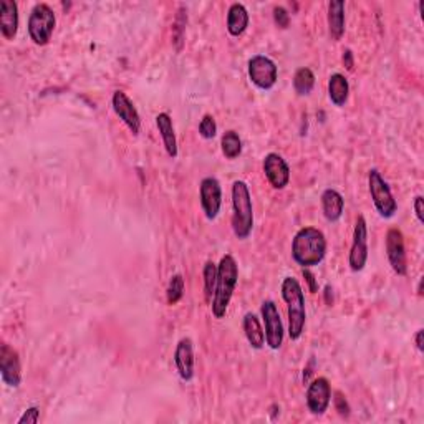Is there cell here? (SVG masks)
Wrapping results in <instances>:
<instances>
[{
  "mask_svg": "<svg viewBox=\"0 0 424 424\" xmlns=\"http://www.w3.org/2000/svg\"><path fill=\"white\" fill-rule=\"evenodd\" d=\"M249 27V12L242 3H232L227 12V32L232 37L242 35Z\"/></svg>",
  "mask_w": 424,
  "mask_h": 424,
  "instance_id": "44dd1931",
  "label": "cell"
},
{
  "mask_svg": "<svg viewBox=\"0 0 424 424\" xmlns=\"http://www.w3.org/2000/svg\"><path fill=\"white\" fill-rule=\"evenodd\" d=\"M330 401H332V386H330L328 379L323 377L315 378L307 390V406H309L310 413L315 416L323 414L328 409Z\"/></svg>",
  "mask_w": 424,
  "mask_h": 424,
  "instance_id": "30bf717a",
  "label": "cell"
},
{
  "mask_svg": "<svg viewBox=\"0 0 424 424\" xmlns=\"http://www.w3.org/2000/svg\"><path fill=\"white\" fill-rule=\"evenodd\" d=\"M182 295H184V279H182L181 274H176L171 277V280H169L168 285V303L169 305H176L177 302L181 300Z\"/></svg>",
  "mask_w": 424,
  "mask_h": 424,
  "instance_id": "484cf974",
  "label": "cell"
},
{
  "mask_svg": "<svg viewBox=\"0 0 424 424\" xmlns=\"http://www.w3.org/2000/svg\"><path fill=\"white\" fill-rule=\"evenodd\" d=\"M386 254L393 270H395L398 275H406V272H408V264H406L403 232L396 229V227H393V229L388 231L386 234Z\"/></svg>",
  "mask_w": 424,
  "mask_h": 424,
  "instance_id": "4fadbf2b",
  "label": "cell"
},
{
  "mask_svg": "<svg viewBox=\"0 0 424 424\" xmlns=\"http://www.w3.org/2000/svg\"><path fill=\"white\" fill-rule=\"evenodd\" d=\"M38 419H40V409L34 406V408H29L24 414H22L19 424H35L38 423Z\"/></svg>",
  "mask_w": 424,
  "mask_h": 424,
  "instance_id": "4dcf8cb0",
  "label": "cell"
},
{
  "mask_svg": "<svg viewBox=\"0 0 424 424\" xmlns=\"http://www.w3.org/2000/svg\"><path fill=\"white\" fill-rule=\"evenodd\" d=\"M187 24V15L184 12V7L180 8V13H177L176 22H174L173 27V37L174 42H177V50H181V43H182V37H184V27Z\"/></svg>",
  "mask_w": 424,
  "mask_h": 424,
  "instance_id": "83f0119b",
  "label": "cell"
},
{
  "mask_svg": "<svg viewBox=\"0 0 424 424\" xmlns=\"http://www.w3.org/2000/svg\"><path fill=\"white\" fill-rule=\"evenodd\" d=\"M274 20L280 29H287L290 24V15L284 7H275L274 8Z\"/></svg>",
  "mask_w": 424,
  "mask_h": 424,
  "instance_id": "f546056e",
  "label": "cell"
},
{
  "mask_svg": "<svg viewBox=\"0 0 424 424\" xmlns=\"http://www.w3.org/2000/svg\"><path fill=\"white\" fill-rule=\"evenodd\" d=\"M368 187H370V194H372L373 204L377 207V211L379 212V216L390 219L398 211V204H396V199L393 198L390 186L388 182L383 180V176L379 174L378 169H372L368 174Z\"/></svg>",
  "mask_w": 424,
  "mask_h": 424,
  "instance_id": "8992f818",
  "label": "cell"
},
{
  "mask_svg": "<svg viewBox=\"0 0 424 424\" xmlns=\"http://www.w3.org/2000/svg\"><path fill=\"white\" fill-rule=\"evenodd\" d=\"M328 30L333 40H340L345 34V2L342 0L328 3Z\"/></svg>",
  "mask_w": 424,
  "mask_h": 424,
  "instance_id": "ffe728a7",
  "label": "cell"
},
{
  "mask_svg": "<svg viewBox=\"0 0 424 424\" xmlns=\"http://www.w3.org/2000/svg\"><path fill=\"white\" fill-rule=\"evenodd\" d=\"M327 254V239L323 232L315 227H303L292 240V257L303 269H312L321 264Z\"/></svg>",
  "mask_w": 424,
  "mask_h": 424,
  "instance_id": "6da1fadb",
  "label": "cell"
},
{
  "mask_svg": "<svg viewBox=\"0 0 424 424\" xmlns=\"http://www.w3.org/2000/svg\"><path fill=\"white\" fill-rule=\"evenodd\" d=\"M204 292H206V300L211 302L212 300V293L214 288H216V280H217V265L214 264L212 261L206 262L204 265Z\"/></svg>",
  "mask_w": 424,
  "mask_h": 424,
  "instance_id": "4316f807",
  "label": "cell"
},
{
  "mask_svg": "<svg viewBox=\"0 0 424 424\" xmlns=\"http://www.w3.org/2000/svg\"><path fill=\"white\" fill-rule=\"evenodd\" d=\"M239 280V265L235 258L227 254L221 258L217 265V280L216 288H214V298H212V314L216 319H222L226 315L229 303L234 295L235 285Z\"/></svg>",
  "mask_w": 424,
  "mask_h": 424,
  "instance_id": "7a4b0ae2",
  "label": "cell"
},
{
  "mask_svg": "<svg viewBox=\"0 0 424 424\" xmlns=\"http://www.w3.org/2000/svg\"><path fill=\"white\" fill-rule=\"evenodd\" d=\"M242 327L245 337H247V342L251 343V346L256 348V350H261L265 343V333L264 330H262L261 321H258L257 316L251 314V312L245 314L242 320Z\"/></svg>",
  "mask_w": 424,
  "mask_h": 424,
  "instance_id": "7402d4cb",
  "label": "cell"
},
{
  "mask_svg": "<svg viewBox=\"0 0 424 424\" xmlns=\"http://www.w3.org/2000/svg\"><path fill=\"white\" fill-rule=\"evenodd\" d=\"M221 146H222V153L227 159H235L239 158L240 153H242V141H240V136L235 131H226L222 135L221 140Z\"/></svg>",
  "mask_w": 424,
  "mask_h": 424,
  "instance_id": "d4e9b609",
  "label": "cell"
},
{
  "mask_svg": "<svg viewBox=\"0 0 424 424\" xmlns=\"http://www.w3.org/2000/svg\"><path fill=\"white\" fill-rule=\"evenodd\" d=\"M174 363L184 381H191L194 378V350L191 338H182L177 343L176 351H174Z\"/></svg>",
  "mask_w": 424,
  "mask_h": 424,
  "instance_id": "2e32d148",
  "label": "cell"
},
{
  "mask_svg": "<svg viewBox=\"0 0 424 424\" xmlns=\"http://www.w3.org/2000/svg\"><path fill=\"white\" fill-rule=\"evenodd\" d=\"M303 275H305L307 282H309V284H310V290H312V292H314V293H315V292H316V285H315V280H314V279H315V277H314V275H312V274H310V272H309V270H307V269H303Z\"/></svg>",
  "mask_w": 424,
  "mask_h": 424,
  "instance_id": "e575fe53",
  "label": "cell"
},
{
  "mask_svg": "<svg viewBox=\"0 0 424 424\" xmlns=\"http://www.w3.org/2000/svg\"><path fill=\"white\" fill-rule=\"evenodd\" d=\"M414 212H416L418 221L424 224V199L423 196H418L416 199H414Z\"/></svg>",
  "mask_w": 424,
  "mask_h": 424,
  "instance_id": "d6a6232c",
  "label": "cell"
},
{
  "mask_svg": "<svg viewBox=\"0 0 424 424\" xmlns=\"http://www.w3.org/2000/svg\"><path fill=\"white\" fill-rule=\"evenodd\" d=\"M111 103H113V110H115L116 116H118V118L122 119L124 124H126L129 131H131L135 136L140 135V129H141L140 113H138L136 106L133 105V101L129 100L126 93L122 90L115 92Z\"/></svg>",
  "mask_w": 424,
  "mask_h": 424,
  "instance_id": "7c38bea8",
  "label": "cell"
},
{
  "mask_svg": "<svg viewBox=\"0 0 424 424\" xmlns=\"http://www.w3.org/2000/svg\"><path fill=\"white\" fill-rule=\"evenodd\" d=\"M199 135L203 136L204 140H212V138L217 135V124L214 116L204 115V118L200 119L199 123Z\"/></svg>",
  "mask_w": 424,
  "mask_h": 424,
  "instance_id": "f1b7e54d",
  "label": "cell"
},
{
  "mask_svg": "<svg viewBox=\"0 0 424 424\" xmlns=\"http://www.w3.org/2000/svg\"><path fill=\"white\" fill-rule=\"evenodd\" d=\"M156 126L159 129V135L163 138V145L164 149L169 158H176L177 156V141H176V135H174V128H173V119L168 113H159L156 116Z\"/></svg>",
  "mask_w": 424,
  "mask_h": 424,
  "instance_id": "d6986e66",
  "label": "cell"
},
{
  "mask_svg": "<svg viewBox=\"0 0 424 424\" xmlns=\"http://www.w3.org/2000/svg\"><path fill=\"white\" fill-rule=\"evenodd\" d=\"M350 95V85L342 73H333L328 82V96L335 106H345Z\"/></svg>",
  "mask_w": 424,
  "mask_h": 424,
  "instance_id": "603a6c76",
  "label": "cell"
},
{
  "mask_svg": "<svg viewBox=\"0 0 424 424\" xmlns=\"http://www.w3.org/2000/svg\"><path fill=\"white\" fill-rule=\"evenodd\" d=\"M232 231L235 237L247 239L254 229V207L251 191L244 181H234L232 184Z\"/></svg>",
  "mask_w": 424,
  "mask_h": 424,
  "instance_id": "3957f363",
  "label": "cell"
},
{
  "mask_svg": "<svg viewBox=\"0 0 424 424\" xmlns=\"http://www.w3.org/2000/svg\"><path fill=\"white\" fill-rule=\"evenodd\" d=\"M335 404H337V411L342 414V416H348V413H350V408H348L346 400L343 398V395L340 391L335 393Z\"/></svg>",
  "mask_w": 424,
  "mask_h": 424,
  "instance_id": "1f68e13d",
  "label": "cell"
},
{
  "mask_svg": "<svg viewBox=\"0 0 424 424\" xmlns=\"http://www.w3.org/2000/svg\"><path fill=\"white\" fill-rule=\"evenodd\" d=\"M321 209H323V216L327 221L337 222L343 216L345 199L338 191L325 189L321 194Z\"/></svg>",
  "mask_w": 424,
  "mask_h": 424,
  "instance_id": "ac0fdd59",
  "label": "cell"
},
{
  "mask_svg": "<svg viewBox=\"0 0 424 424\" xmlns=\"http://www.w3.org/2000/svg\"><path fill=\"white\" fill-rule=\"evenodd\" d=\"M261 312L265 323V343L272 350H279L284 343V323L279 309L272 300H265L262 303Z\"/></svg>",
  "mask_w": 424,
  "mask_h": 424,
  "instance_id": "9c48e42d",
  "label": "cell"
},
{
  "mask_svg": "<svg viewBox=\"0 0 424 424\" xmlns=\"http://www.w3.org/2000/svg\"><path fill=\"white\" fill-rule=\"evenodd\" d=\"M282 298L287 303L288 314V335L292 340H298L305 328L307 312H305V295H303L302 285L293 277H285L282 282Z\"/></svg>",
  "mask_w": 424,
  "mask_h": 424,
  "instance_id": "277c9868",
  "label": "cell"
},
{
  "mask_svg": "<svg viewBox=\"0 0 424 424\" xmlns=\"http://www.w3.org/2000/svg\"><path fill=\"white\" fill-rule=\"evenodd\" d=\"M343 64H345L348 70H353V53H351V50L345 52V55H343Z\"/></svg>",
  "mask_w": 424,
  "mask_h": 424,
  "instance_id": "836d02e7",
  "label": "cell"
},
{
  "mask_svg": "<svg viewBox=\"0 0 424 424\" xmlns=\"http://www.w3.org/2000/svg\"><path fill=\"white\" fill-rule=\"evenodd\" d=\"M279 70L274 60L265 55H256L249 60V78L261 90H270L277 83Z\"/></svg>",
  "mask_w": 424,
  "mask_h": 424,
  "instance_id": "52a82bcc",
  "label": "cell"
},
{
  "mask_svg": "<svg viewBox=\"0 0 424 424\" xmlns=\"http://www.w3.org/2000/svg\"><path fill=\"white\" fill-rule=\"evenodd\" d=\"M368 261V227L363 216H358L353 231V242H351L348 264L353 272H361Z\"/></svg>",
  "mask_w": 424,
  "mask_h": 424,
  "instance_id": "ba28073f",
  "label": "cell"
},
{
  "mask_svg": "<svg viewBox=\"0 0 424 424\" xmlns=\"http://www.w3.org/2000/svg\"><path fill=\"white\" fill-rule=\"evenodd\" d=\"M423 335H424V330H418L416 332V337H414V340H416V346L419 351L424 350V345H423Z\"/></svg>",
  "mask_w": 424,
  "mask_h": 424,
  "instance_id": "d590c367",
  "label": "cell"
},
{
  "mask_svg": "<svg viewBox=\"0 0 424 424\" xmlns=\"http://www.w3.org/2000/svg\"><path fill=\"white\" fill-rule=\"evenodd\" d=\"M315 87V75L310 68H298L295 71V77H293V88L300 96L310 95V92Z\"/></svg>",
  "mask_w": 424,
  "mask_h": 424,
  "instance_id": "cb8c5ba5",
  "label": "cell"
},
{
  "mask_svg": "<svg viewBox=\"0 0 424 424\" xmlns=\"http://www.w3.org/2000/svg\"><path fill=\"white\" fill-rule=\"evenodd\" d=\"M200 206H203V211L206 214V217L209 221H214L219 216V211H221V204H222V189L221 184L216 177H204L200 181Z\"/></svg>",
  "mask_w": 424,
  "mask_h": 424,
  "instance_id": "8fae6325",
  "label": "cell"
},
{
  "mask_svg": "<svg viewBox=\"0 0 424 424\" xmlns=\"http://www.w3.org/2000/svg\"><path fill=\"white\" fill-rule=\"evenodd\" d=\"M264 173L270 186L275 189H284L290 181V168L282 156L269 153L264 159Z\"/></svg>",
  "mask_w": 424,
  "mask_h": 424,
  "instance_id": "9a60e30c",
  "label": "cell"
},
{
  "mask_svg": "<svg viewBox=\"0 0 424 424\" xmlns=\"http://www.w3.org/2000/svg\"><path fill=\"white\" fill-rule=\"evenodd\" d=\"M0 30L7 40H13L19 32V6L13 0L0 2Z\"/></svg>",
  "mask_w": 424,
  "mask_h": 424,
  "instance_id": "e0dca14e",
  "label": "cell"
},
{
  "mask_svg": "<svg viewBox=\"0 0 424 424\" xmlns=\"http://www.w3.org/2000/svg\"><path fill=\"white\" fill-rule=\"evenodd\" d=\"M0 377H2V381L7 386L12 388H17L22 381L19 353L12 346H8L7 343H3L2 348H0Z\"/></svg>",
  "mask_w": 424,
  "mask_h": 424,
  "instance_id": "5bb4252c",
  "label": "cell"
},
{
  "mask_svg": "<svg viewBox=\"0 0 424 424\" xmlns=\"http://www.w3.org/2000/svg\"><path fill=\"white\" fill-rule=\"evenodd\" d=\"M57 25L55 12L48 3H37L29 17V35L35 45H47Z\"/></svg>",
  "mask_w": 424,
  "mask_h": 424,
  "instance_id": "5b68a950",
  "label": "cell"
}]
</instances>
